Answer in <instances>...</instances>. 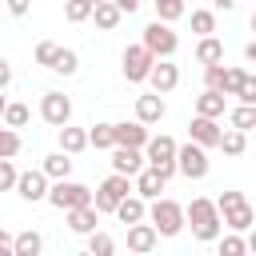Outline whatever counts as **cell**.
<instances>
[{"mask_svg": "<svg viewBox=\"0 0 256 256\" xmlns=\"http://www.w3.org/2000/svg\"><path fill=\"white\" fill-rule=\"evenodd\" d=\"M188 136H192L196 144H204V148H220V136H224V128H220L212 116H192V124H188Z\"/></svg>", "mask_w": 256, "mask_h": 256, "instance_id": "12", "label": "cell"}, {"mask_svg": "<svg viewBox=\"0 0 256 256\" xmlns=\"http://www.w3.org/2000/svg\"><path fill=\"white\" fill-rule=\"evenodd\" d=\"M176 168H180V176H188V180H204V176H208V168H212L208 148H204V144H196V140H188V144L176 152Z\"/></svg>", "mask_w": 256, "mask_h": 256, "instance_id": "5", "label": "cell"}, {"mask_svg": "<svg viewBox=\"0 0 256 256\" xmlns=\"http://www.w3.org/2000/svg\"><path fill=\"white\" fill-rule=\"evenodd\" d=\"M52 72H60V76H76V72H80V56H76L72 48H60V56H56Z\"/></svg>", "mask_w": 256, "mask_h": 256, "instance_id": "29", "label": "cell"}, {"mask_svg": "<svg viewBox=\"0 0 256 256\" xmlns=\"http://www.w3.org/2000/svg\"><path fill=\"white\" fill-rule=\"evenodd\" d=\"M164 112H168V104H164L160 92H148V96L136 100V120H144V124H160Z\"/></svg>", "mask_w": 256, "mask_h": 256, "instance_id": "18", "label": "cell"}, {"mask_svg": "<svg viewBox=\"0 0 256 256\" xmlns=\"http://www.w3.org/2000/svg\"><path fill=\"white\" fill-rule=\"evenodd\" d=\"M116 4H120V12H136L140 8V0H116Z\"/></svg>", "mask_w": 256, "mask_h": 256, "instance_id": "45", "label": "cell"}, {"mask_svg": "<svg viewBox=\"0 0 256 256\" xmlns=\"http://www.w3.org/2000/svg\"><path fill=\"white\" fill-rule=\"evenodd\" d=\"M4 112H8V100H4V96H0V120H4Z\"/></svg>", "mask_w": 256, "mask_h": 256, "instance_id": "49", "label": "cell"}, {"mask_svg": "<svg viewBox=\"0 0 256 256\" xmlns=\"http://www.w3.org/2000/svg\"><path fill=\"white\" fill-rule=\"evenodd\" d=\"M88 144L100 152V148H116V124H96L88 132Z\"/></svg>", "mask_w": 256, "mask_h": 256, "instance_id": "26", "label": "cell"}, {"mask_svg": "<svg viewBox=\"0 0 256 256\" xmlns=\"http://www.w3.org/2000/svg\"><path fill=\"white\" fill-rule=\"evenodd\" d=\"M164 184H168V176H164L160 168H152V164L136 172V192H140L144 200H156V196L164 192Z\"/></svg>", "mask_w": 256, "mask_h": 256, "instance_id": "17", "label": "cell"}, {"mask_svg": "<svg viewBox=\"0 0 256 256\" xmlns=\"http://www.w3.org/2000/svg\"><path fill=\"white\" fill-rule=\"evenodd\" d=\"M188 224H192V236L200 240V244H212V240H220V228H224V216H220V208H216V200H204V196H196L188 208Z\"/></svg>", "mask_w": 256, "mask_h": 256, "instance_id": "1", "label": "cell"}, {"mask_svg": "<svg viewBox=\"0 0 256 256\" xmlns=\"http://www.w3.org/2000/svg\"><path fill=\"white\" fill-rule=\"evenodd\" d=\"M20 152V136L16 128H0V156H16Z\"/></svg>", "mask_w": 256, "mask_h": 256, "instance_id": "39", "label": "cell"}, {"mask_svg": "<svg viewBox=\"0 0 256 256\" xmlns=\"http://www.w3.org/2000/svg\"><path fill=\"white\" fill-rule=\"evenodd\" d=\"M92 4H100V0H92Z\"/></svg>", "mask_w": 256, "mask_h": 256, "instance_id": "51", "label": "cell"}, {"mask_svg": "<svg viewBox=\"0 0 256 256\" xmlns=\"http://www.w3.org/2000/svg\"><path fill=\"white\" fill-rule=\"evenodd\" d=\"M244 76H248L244 68H224V84H220V92H224V96H236L240 84H244Z\"/></svg>", "mask_w": 256, "mask_h": 256, "instance_id": "35", "label": "cell"}, {"mask_svg": "<svg viewBox=\"0 0 256 256\" xmlns=\"http://www.w3.org/2000/svg\"><path fill=\"white\" fill-rule=\"evenodd\" d=\"M244 252H248V240H240L236 232L220 240V256H244Z\"/></svg>", "mask_w": 256, "mask_h": 256, "instance_id": "38", "label": "cell"}, {"mask_svg": "<svg viewBox=\"0 0 256 256\" xmlns=\"http://www.w3.org/2000/svg\"><path fill=\"white\" fill-rule=\"evenodd\" d=\"M60 148H64L68 156H76V152H84V148H92V144H88V132H84V128L64 124V128H60Z\"/></svg>", "mask_w": 256, "mask_h": 256, "instance_id": "23", "label": "cell"}, {"mask_svg": "<svg viewBox=\"0 0 256 256\" xmlns=\"http://www.w3.org/2000/svg\"><path fill=\"white\" fill-rule=\"evenodd\" d=\"M152 136H148V124L144 120H132V124H116V144H128V148H144Z\"/></svg>", "mask_w": 256, "mask_h": 256, "instance_id": "20", "label": "cell"}, {"mask_svg": "<svg viewBox=\"0 0 256 256\" xmlns=\"http://www.w3.org/2000/svg\"><path fill=\"white\" fill-rule=\"evenodd\" d=\"M116 216H120V224H140V220H148L144 196H140V192H136V196H124V200L116 204Z\"/></svg>", "mask_w": 256, "mask_h": 256, "instance_id": "21", "label": "cell"}, {"mask_svg": "<svg viewBox=\"0 0 256 256\" xmlns=\"http://www.w3.org/2000/svg\"><path fill=\"white\" fill-rule=\"evenodd\" d=\"M8 84H12V64H8L4 56H0V92H4Z\"/></svg>", "mask_w": 256, "mask_h": 256, "instance_id": "44", "label": "cell"}, {"mask_svg": "<svg viewBox=\"0 0 256 256\" xmlns=\"http://www.w3.org/2000/svg\"><path fill=\"white\" fill-rule=\"evenodd\" d=\"M40 248H44L40 232H20V236H16V256H36Z\"/></svg>", "mask_w": 256, "mask_h": 256, "instance_id": "31", "label": "cell"}, {"mask_svg": "<svg viewBox=\"0 0 256 256\" xmlns=\"http://www.w3.org/2000/svg\"><path fill=\"white\" fill-rule=\"evenodd\" d=\"M44 172H48V180H64L68 172H72V156L60 148V152H52V156H44Z\"/></svg>", "mask_w": 256, "mask_h": 256, "instance_id": "25", "label": "cell"}, {"mask_svg": "<svg viewBox=\"0 0 256 256\" xmlns=\"http://www.w3.org/2000/svg\"><path fill=\"white\" fill-rule=\"evenodd\" d=\"M144 152L140 148H128V144H116L112 148V172H124V176H136L140 168H144Z\"/></svg>", "mask_w": 256, "mask_h": 256, "instance_id": "14", "label": "cell"}, {"mask_svg": "<svg viewBox=\"0 0 256 256\" xmlns=\"http://www.w3.org/2000/svg\"><path fill=\"white\" fill-rule=\"evenodd\" d=\"M244 56H248V60H252V64H256V40H252V44H248V48H244Z\"/></svg>", "mask_w": 256, "mask_h": 256, "instance_id": "47", "label": "cell"}, {"mask_svg": "<svg viewBox=\"0 0 256 256\" xmlns=\"http://www.w3.org/2000/svg\"><path fill=\"white\" fill-rule=\"evenodd\" d=\"M48 204L52 208H60V212H68V208H84V204H92V188H84V184H76V180H56L52 188H48Z\"/></svg>", "mask_w": 256, "mask_h": 256, "instance_id": "4", "label": "cell"}, {"mask_svg": "<svg viewBox=\"0 0 256 256\" xmlns=\"http://www.w3.org/2000/svg\"><path fill=\"white\" fill-rule=\"evenodd\" d=\"M212 4H216V8H224V12H232V8L240 4V0H212Z\"/></svg>", "mask_w": 256, "mask_h": 256, "instance_id": "46", "label": "cell"}, {"mask_svg": "<svg viewBox=\"0 0 256 256\" xmlns=\"http://www.w3.org/2000/svg\"><path fill=\"white\" fill-rule=\"evenodd\" d=\"M0 4H4V0H0Z\"/></svg>", "mask_w": 256, "mask_h": 256, "instance_id": "52", "label": "cell"}, {"mask_svg": "<svg viewBox=\"0 0 256 256\" xmlns=\"http://www.w3.org/2000/svg\"><path fill=\"white\" fill-rule=\"evenodd\" d=\"M144 44L152 48V56H156V60L176 56V48H180V40H176V32H172V24H168V20H152V24L144 28Z\"/></svg>", "mask_w": 256, "mask_h": 256, "instance_id": "7", "label": "cell"}, {"mask_svg": "<svg viewBox=\"0 0 256 256\" xmlns=\"http://www.w3.org/2000/svg\"><path fill=\"white\" fill-rule=\"evenodd\" d=\"M56 56H60V44H52V40H44V44H36V64H44V68H52V64H56Z\"/></svg>", "mask_w": 256, "mask_h": 256, "instance_id": "37", "label": "cell"}, {"mask_svg": "<svg viewBox=\"0 0 256 256\" xmlns=\"http://www.w3.org/2000/svg\"><path fill=\"white\" fill-rule=\"evenodd\" d=\"M96 224H100V208H96V204H84V208H68V228H72V232L88 236V232H96Z\"/></svg>", "mask_w": 256, "mask_h": 256, "instance_id": "19", "label": "cell"}, {"mask_svg": "<svg viewBox=\"0 0 256 256\" xmlns=\"http://www.w3.org/2000/svg\"><path fill=\"white\" fill-rule=\"evenodd\" d=\"M248 252H256V232H252V236H248Z\"/></svg>", "mask_w": 256, "mask_h": 256, "instance_id": "48", "label": "cell"}, {"mask_svg": "<svg viewBox=\"0 0 256 256\" xmlns=\"http://www.w3.org/2000/svg\"><path fill=\"white\" fill-rule=\"evenodd\" d=\"M152 4H156V20H168L172 24V20L184 16V0H152Z\"/></svg>", "mask_w": 256, "mask_h": 256, "instance_id": "33", "label": "cell"}, {"mask_svg": "<svg viewBox=\"0 0 256 256\" xmlns=\"http://www.w3.org/2000/svg\"><path fill=\"white\" fill-rule=\"evenodd\" d=\"M176 152H180V144L172 140V136H152L148 144H144V156H148V164H176Z\"/></svg>", "mask_w": 256, "mask_h": 256, "instance_id": "13", "label": "cell"}, {"mask_svg": "<svg viewBox=\"0 0 256 256\" xmlns=\"http://www.w3.org/2000/svg\"><path fill=\"white\" fill-rule=\"evenodd\" d=\"M228 112V96L220 92V88H204L200 96H196V116H212V120H220Z\"/></svg>", "mask_w": 256, "mask_h": 256, "instance_id": "16", "label": "cell"}, {"mask_svg": "<svg viewBox=\"0 0 256 256\" xmlns=\"http://www.w3.org/2000/svg\"><path fill=\"white\" fill-rule=\"evenodd\" d=\"M4 124H8V128H24V124H28V108H24V104H8Z\"/></svg>", "mask_w": 256, "mask_h": 256, "instance_id": "40", "label": "cell"}, {"mask_svg": "<svg viewBox=\"0 0 256 256\" xmlns=\"http://www.w3.org/2000/svg\"><path fill=\"white\" fill-rule=\"evenodd\" d=\"M16 180H20V172H16L12 156H0V192H12V188H16Z\"/></svg>", "mask_w": 256, "mask_h": 256, "instance_id": "34", "label": "cell"}, {"mask_svg": "<svg viewBox=\"0 0 256 256\" xmlns=\"http://www.w3.org/2000/svg\"><path fill=\"white\" fill-rule=\"evenodd\" d=\"M16 192H20V200H28V204L48 200V172H44V168H40V172H20Z\"/></svg>", "mask_w": 256, "mask_h": 256, "instance_id": "10", "label": "cell"}, {"mask_svg": "<svg viewBox=\"0 0 256 256\" xmlns=\"http://www.w3.org/2000/svg\"><path fill=\"white\" fill-rule=\"evenodd\" d=\"M252 32H256V12H252Z\"/></svg>", "mask_w": 256, "mask_h": 256, "instance_id": "50", "label": "cell"}, {"mask_svg": "<svg viewBox=\"0 0 256 256\" xmlns=\"http://www.w3.org/2000/svg\"><path fill=\"white\" fill-rule=\"evenodd\" d=\"M88 252L92 256H112L116 252V240L104 236V232H88Z\"/></svg>", "mask_w": 256, "mask_h": 256, "instance_id": "32", "label": "cell"}, {"mask_svg": "<svg viewBox=\"0 0 256 256\" xmlns=\"http://www.w3.org/2000/svg\"><path fill=\"white\" fill-rule=\"evenodd\" d=\"M4 4H8L12 16H28V8H32V0H4Z\"/></svg>", "mask_w": 256, "mask_h": 256, "instance_id": "43", "label": "cell"}, {"mask_svg": "<svg viewBox=\"0 0 256 256\" xmlns=\"http://www.w3.org/2000/svg\"><path fill=\"white\" fill-rule=\"evenodd\" d=\"M236 96H240V104H256V76H252V72L244 76V84H240Z\"/></svg>", "mask_w": 256, "mask_h": 256, "instance_id": "41", "label": "cell"}, {"mask_svg": "<svg viewBox=\"0 0 256 256\" xmlns=\"http://www.w3.org/2000/svg\"><path fill=\"white\" fill-rule=\"evenodd\" d=\"M196 60L208 68V64H220L224 60V44L216 40V36H200V44H196Z\"/></svg>", "mask_w": 256, "mask_h": 256, "instance_id": "24", "label": "cell"}, {"mask_svg": "<svg viewBox=\"0 0 256 256\" xmlns=\"http://www.w3.org/2000/svg\"><path fill=\"white\" fill-rule=\"evenodd\" d=\"M120 16H124V12H120V4H116V0H100V4L92 8V20H96V28H100V32H112V28L120 24Z\"/></svg>", "mask_w": 256, "mask_h": 256, "instance_id": "22", "label": "cell"}, {"mask_svg": "<svg viewBox=\"0 0 256 256\" xmlns=\"http://www.w3.org/2000/svg\"><path fill=\"white\" fill-rule=\"evenodd\" d=\"M148 220L156 224V232L160 236H180L184 232V224H188V212H184V204H176V200H152V208H148Z\"/></svg>", "mask_w": 256, "mask_h": 256, "instance_id": "3", "label": "cell"}, {"mask_svg": "<svg viewBox=\"0 0 256 256\" xmlns=\"http://www.w3.org/2000/svg\"><path fill=\"white\" fill-rule=\"evenodd\" d=\"M216 208H220V216H224V228H232V232H248V228L256 224V212H252L248 196L236 192V188H232V192H220Z\"/></svg>", "mask_w": 256, "mask_h": 256, "instance_id": "2", "label": "cell"}, {"mask_svg": "<svg viewBox=\"0 0 256 256\" xmlns=\"http://www.w3.org/2000/svg\"><path fill=\"white\" fill-rule=\"evenodd\" d=\"M40 116L60 132V128L72 120V100H68L64 92H44V100H40Z\"/></svg>", "mask_w": 256, "mask_h": 256, "instance_id": "9", "label": "cell"}, {"mask_svg": "<svg viewBox=\"0 0 256 256\" xmlns=\"http://www.w3.org/2000/svg\"><path fill=\"white\" fill-rule=\"evenodd\" d=\"M220 148H224V156H244L248 140H244V132H240V128H232V132H224V136H220Z\"/></svg>", "mask_w": 256, "mask_h": 256, "instance_id": "30", "label": "cell"}, {"mask_svg": "<svg viewBox=\"0 0 256 256\" xmlns=\"http://www.w3.org/2000/svg\"><path fill=\"white\" fill-rule=\"evenodd\" d=\"M128 192H132V176H124V172H112V176H108V180L96 188L92 204H96V208H100V216H104V212H116V204H120Z\"/></svg>", "mask_w": 256, "mask_h": 256, "instance_id": "6", "label": "cell"}, {"mask_svg": "<svg viewBox=\"0 0 256 256\" xmlns=\"http://www.w3.org/2000/svg\"><path fill=\"white\" fill-rule=\"evenodd\" d=\"M228 120H232V128H240V132L256 128V104H240V108H232Z\"/></svg>", "mask_w": 256, "mask_h": 256, "instance_id": "28", "label": "cell"}, {"mask_svg": "<svg viewBox=\"0 0 256 256\" xmlns=\"http://www.w3.org/2000/svg\"><path fill=\"white\" fill-rule=\"evenodd\" d=\"M152 64H156V56H152V48H148L144 40L132 44V48H124V76H128L132 84H144L148 72H152Z\"/></svg>", "mask_w": 256, "mask_h": 256, "instance_id": "8", "label": "cell"}, {"mask_svg": "<svg viewBox=\"0 0 256 256\" xmlns=\"http://www.w3.org/2000/svg\"><path fill=\"white\" fill-rule=\"evenodd\" d=\"M92 8H96L92 0H64V20L68 24H84L92 16Z\"/></svg>", "mask_w": 256, "mask_h": 256, "instance_id": "27", "label": "cell"}, {"mask_svg": "<svg viewBox=\"0 0 256 256\" xmlns=\"http://www.w3.org/2000/svg\"><path fill=\"white\" fill-rule=\"evenodd\" d=\"M156 244H160L156 224H144V220H140V224H128V252H140V256H144V252H152Z\"/></svg>", "mask_w": 256, "mask_h": 256, "instance_id": "15", "label": "cell"}, {"mask_svg": "<svg viewBox=\"0 0 256 256\" xmlns=\"http://www.w3.org/2000/svg\"><path fill=\"white\" fill-rule=\"evenodd\" d=\"M0 256H16V236H8L0 228Z\"/></svg>", "mask_w": 256, "mask_h": 256, "instance_id": "42", "label": "cell"}, {"mask_svg": "<svg viewBox=\"0 0 256 256\" xmlns=\"http://www.w3.org/2000/svg\"><path fill=\"white\" fill-rule=\"evenodd\" d=\"M192 32L212 36V32H216V16H212V12H204V8H200V12H192Z\"/></svg>", "mask_w": 256, "mask_h": 256, "instance_id": "36", "label": "cell"}, {"mask_svg": "<svg viewBox=\"0 0 256 256\" xmlns=\"http://www.w3.org/2000/svg\"><path fill=\"white\" fill-rule=\"evenodd\" d=\"M148 84H152V92L168 96V92L180 84V68H176V64H168V56H164V60H156V64H152V72H148Z\"/></svg>", "mask_w": 256, "mask_h": 256, "instance_id": "11", "label": "cell"}]
</instances>
